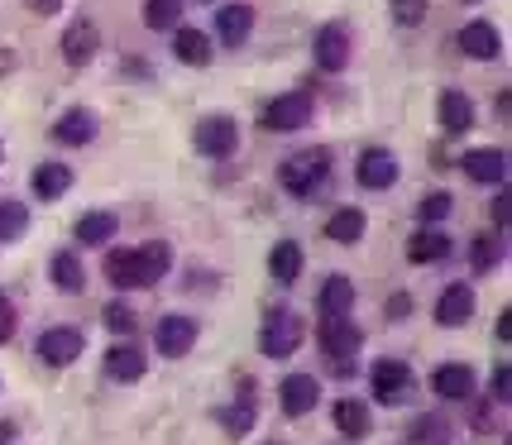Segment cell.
Listing matches in <instances>:
<instances>
[{
  "label": "cell",
  "instance_id": "1",
  "mask_svg": "<svg viewBox=\"0 0 512 445\" xmlns=\"http://www.w3.org/2000/svg\"><path fill=\"white\" fill-rule=\"evenodd\" d=\"M331 178V154L326 149H307V154H292L283 168H278V182L288 187L292 197H316Z\"/></svg>",
  "mask_w": 512,
  "mask_h": 445
},
{
  "label": "cell",
  "instance_id": "2",
  "mask_svg": "<svg viewBox=\"0 0 512 445\" xmlns=\"http://www.w3.org/2000/svg\"><path fill=\"white\" fill-rule=\"evenodd\" d=\"M312 120V91H283V96H273L259 115V125L268 134H288V130H302Z\"/></svg>",
  "mask_w": 512,
  "mask_h": 445
},
{
  "label": "cell",
  "instance_id": "3",
  "mask_svg": "<svg viewBox=\"0 0 512 445\" xmlns=\"http://www.w3.org/2000/svg\"><path fill=\"white\" fill-rule=\"evenodd\" d=\"M297 345H302V316L273 307L264 316V331H259V350L268 359H288V355H297Z\"/></svg>",
  "mask_w": 512,
  "mask_h": 445
},
{
  "label": "cell",
  "instance_id": "4",
  "mask_svg": "<svg viewBox=\"0 0 512 445\" xmlns=\"http://www.w3.org/2000/svg\"><path fill=\"white\" fill-rule=\"evenodd\" d=\"M197 149L206 158H230L240 149V125L230 115H206L197 125Z\"/></svg>",
  "mask_w": 512,
  "mask_h": 445
},
{
  "label": "cell",
  "instance_id": "5",
  "mask_svg": "<svg viewBox=\"0 0 512 445\" xmlns=\"http://www.w3.org/2000/svg\"><path fill=\"white\" fill-rule=\"evenodd\" d=\"M369 383H374V398L388 402V407H398V402L412 393V369H407L402 359H379V364L369 369Z\"/></svg>",
  "mask_w": 512,
  "mask_h": 445
},
{
  "label": "cell",
  "instance_id": "6",
  "mask_svg": "<svg viewBox=\"0 0 512 445\" xmlns=\"http://www.w3.org/2000/svg\"><path fill=\"white\" fill-rule=\"evenodd\" d=\"M359 345H364V331H359L350 316H321V350H326L331 359L345 364Z\"/></svg>",
  "mask_w": 512,
  "mask_h": 445
},
{
  "label": "cell",
  "instance_id": "7",
  "mask_svg": "<svg viewBox=\"0 0 512 445\" xmlns=\"http://www.w3.org/2000/svg\"><path fill=\"white\" fill-rule=\"evenodd\" d=\"M82 331H72V326H53V331L39 335V359H44L48 369H67L72 359H82Z\"/></svg>",
  "mask_w": 512,
  "mask_h": 445
},
{
  "label": "cell",
  "instance_id": "8",
  "mask_svg": "<svg viewBox=\"0 0 512 445\" xmlns=\"http://www.w3.org/2000/svg\"><path fill=\"white\" fill-rule=\"evenodd\" d=\"M154 345H158V355L182 359L197 345V321H192V316H163L154 326Z\"/></svg>",
  "mask_w": 512,
  "mask_h": 445
},
{
  "label": "cell",
  "instance_id": "9",
  "mask_svg": "<svg viewBox=\"0 0 512 445\" xmlns=\"http://www.w3.org/2000/svg\"><path fill=\"white\" fill-rule=\"evenodd\" d=\"M168 268H173V249L163 245V240L139 245V249H134V288H154Z\"/></svg>",
  "mask_w": 512,
  "mask_h": 445
},
{
  "label": "cell",
  "instance_id": "10",
  "mask_svg": "<svg viewBox=\"0 0 512 445\" xmlns=\"http://www.w3.org/2000/svg\"><path fill=\"white\" fill-rule=\"evenodd\" d=\"M355 173H359V187L383 192V187H393V182H398V158L388 154V149H364Z\"/></svg>",
  "mask_w": 512,
  "mask_h": 445
},
{
  "label": "cell",
  "instance_id": "11",
  "mask_svg": "<svg viewBox=\"0 0 512 445\" xmlns=\"http://www.w3.org/2000/svg\"><path fill=\"white\" fill-rule=\"evenodd\" d=\"M312 53L326 72H340V67L350 63V29H345V24H326V29L316 34Z\"/></svg>",
  "mask_w": 512,
  "mask_h": 445
},
{
  "label": "cell",
  "instance_id": "12",
  "mask_svg": "<svg viewBox=\"0 0 512 445\" xmlns=\"http://www.w3.org/2000/svg\"><path fill=\"white\" fill-rule=\"evenodd\" d=\"M96 44H101V34H96V24L91 20H72L63 34V58L72 67H87L96 58Z\"/></svg>",
  "mask_w": 512,
  "mask_h": 445
},
{
  "label": "cell",
  "instance_id": "13",
  "mask_svg": "<svg viewBox=\"0 0 512 445\" xmlns=\"http://www.w3.org/2000/svg\"><path fill=\"white\" fill-rule=\"evenodd\" d=\"M278 402H283V412H288V417H307L316 402H321V383H316L312 374H292V379L283 383Z\"/></svg>",
  "mask_w": 512,
  "mask_h": 445
},
{
  "label": "cell",
  "instance_id": "14",
  "mask_svg": "<svg viewBox=\"0 0 512 445\" xmlns=\"http://www.w3.org/2000/svg\"><path fill=\"white\" fill-rule=\"evenodd\" d=\"M460 48H465V58H479V63H493L498 53H503V39H498V29L484 20H474L460 29Z\"/></svg>",
  "mask_w": 512,
  "mask_h": 445
},
{
  "label": "cell",
  "instance_id": "15",
  "mask_svg": "<svg viewBox=\"0 0 512 445\" xmlns=\"http://www.w3.org/2000/svg\"><path fill=\"white\" fill-rule=\"evenodd\" d=\"M469 316H474V292L469 283H450L441 292V302H436V326H465Z\"/></svg>",
  "mask_w": 512,
  "mask_h": 445
},
{
  "label": "cell",
  "instance_id": "16",
  "mask_svg": "<svg viewBox=\"0 0 512 445\" xmlns=\"http://www.w3.org/2000/svg\"><path fill=\"white\" fill-rule=\"evenodd\" d=\"M431 388H436V398L460 402V398H469V393H474V369H469V364H436Z\"/></svg>",
  "mask_w": 512,
  "mask_h": 445
},
{
  "label": "cell",
  "instance_id": "17",
  "mask_svg": "<svg viewBox=\"0 0 512 445\" xmlns=\"http://www.w3.org/2000/svg\"><path fill=\"white\" fill-rule=\"evenodd\" d=\"M460 168H465L474 182H503L508 178V154L503 149H469L460 158Z\"/></svg>",
  "mask_w": 512,
  "mask_h": 445
},
{
  "label": "cell",
  "instance_id": "18",
  "mask_svg": "<svg viewBox=\"0 0 512 445\" xmlns=\"http://www.w3.org/2000/svg\"><path fill=\"white\" fill-rule=\"evenodd\" d=\"M144 369H149V355L139 345H115L111 355H106V379H115V383L144 379Z\"/></svg>",
  "mask_w": 512,
  "mask_h": 445
},
{
  "label": "cell",
  "instance_id": "19",
  "mask_svg": "<svg viewBox=\"0 0 512 445\" xmlns=\"http://www.w3.org/2000/svg\"><path fill=\"white\" fill-rule=\"evenodd\" d=\"M316 302H321V316H350V307H355V283H350L345 273H335V278L321 283Z\"/></svg>",
  "mask_w": 512,
  "mask_h": 445
},
{
  "label": "cell",
  "instance_id": "20",
  "mask_svg": "<svg viewBox=\"0 0 512 445\" xmlns=\"http://www.w3.org/2000/svg\"><path fill=\"white\" fill-rule=\"evenodd\" d=\"M436 115H441V130H450V134H465L474 125V106H469L465 91H441Z\"/></svg>",
  "mask_w": 512,
  "mask_h": 445
},
{
  "label": "cell",
  "instance_id": "21",
  "mask_svg": "<svg viewBox=\"0 0 512 445\" xmlns=\"http://www.w3.org/2000/svg\"><path fill=\"white\" fill-rule=\"evenodd\" d=\"M53 139L58 144H91L96 139V115L91 111H67V115H58V125H53Z\"/></svg>",
  "mask_w": 512,
  "mask_h": 445
},
{
  "label": "cell",
  "instance_id": "22",
  "mask_svg": "<svg viewBox=\"0 0 512 445\" xmlns=\"http://www.w3.org/2000/svg\"><path fill=\"white\" fill-rule=\"evenodd\" d=\"M335 426H340V436L359 441V436H369L374 417H369V407H364L359 398H340V402H335Z\"/></svg>",
  "mask_w": 512,
  "mask_h": 445
},
{
  "label": "cell",
  "instance_id": "23",
  "mask_svg": "<svg viewBox=\"0 0 512 445\" xmlns=\"http://www.w3.org/2000/svg\"><path fill=\"white\" fill-rule=\"evenodd\" d=\"M446 254H450L446 230H417V235L407 240V259H412V264H436V259H446Z\"/></svg>",
  "mask_w": 512,
  "mask_h": 445
},
{
  "label": "cell",
  "instance_id": "24",
  "mask_svg": "<svg viewBox=\"0 0 512 445\" xmlns=\"http://www.w3.org/2000/svg\"><path fill=\"white\" fill-rule=\"evenodd\" d=\"M216 29H221L225 44H245L249 29H254V10H249V5H221V15H216Z\"/></svg>",
  "mask_w": 512,
  "mask_h": 445
},
{
  "label": "cell",
  "instance_id": "25",
  "mask_svg": "<svg viewBox=\"0 0 512 445\" xmlns=\"http://www.w3.org/2000/svg\"><path fill=\"white\" fill-rule=\"evenodd\" d=\"M268 273H273L278 283L302 278V245H297V240H278V245H273V254H268Z\"/></svg>",
  "mask_w": 512,
  "mask_h": 445
},
{
  "label": "cell",
  "instance_id": "26",
  "mask_svg": "<svg viewBox=\"0 0 512 445\" xmlns=\"http://www.w3.org/2000/svg\"><path fill=\"white\" fill-rule=\"evenodd\" d=\"M173 53H178L187 67H206L211 63V39L201 29H178L173 34Z\"/></svg>",
  "mask_w": 512,
  "mask_h": 445
},
{
  "label": "cell",
  "instance_id": "27",
  "mask_svg": "<svg viewBox=\"0 0 512 445\" xmlns=\"http://www.w3.org/2000/svg\"><path fill=\"white\" fill-rule=\"evenodd\" d=\"M326 235H331L335 245H355L359 235H364V211L359 206H340L331 221H326Z\"/></svg>",
  "mask_w": 512,
  "mask_h": 445
},
{
  "label": "cell",
  "instance_id": "28",
  "mask_svg": "<svg viewBox=\"0 0 512 445\" xmlns=\"http://www.w3.org/2000/svg\"><path fill=\"white\" fill-rule=\"evenodd\" d=\"M48 278H53V288H63V292H82V288H87V273H82V264H77V254H53Z\"/></svg>",
  "mask_w": 512,
  "mask_h": 445
},
{
  "label": "cell",
  "instance_id": "29",
  "mask_svg": "<svg viewBox=\"0 0 512 445\" xmlns=\"http://www.w3.org/2000/svg\"><path fill=\"white\" fill-rule=\"evenodd\" d=\"M67 187H72V168H67V163H44V168L34 173V192L44 201H58Z\"/></svg>",
  "mask_w": 512,
  "mask_h": 445
},
{
  "label": "cell",
  "instance_id": "30",
  "mask_svg": "<svg viewBox=\"0 0 512 445\" xmlns=\"http://www.w3.org/2000/svg\"><path fill=\"white\" fill-rule=\"evenodd\" d=\"M221 422H225V431H230V436H245L249 426H254V379L240 388V402L221 412Z\"/></svg>",
  "mask_w": 512,
  "mask_h": 445
},
{
  "label": "cell",
  "instance_id": "31",
  "mask_svg": "<svg viewBox=\"0 0 512 445\" xmlns=\"http://www.w3.org/2000/svg\"><path fill=\"white\" fill-rule=\"evenodd\" d=\"M111 235H115L111 211H87V216L77 221V245H106Z\"/></svg>",
  "mask_w": 512,
  "mask_h": 445
},
{
  "label": "cell",
  "instance_id": "32",
  "mask_svg": "<svg viewBox=\"0 0 512 445\" xmlns=\"http://www.w3.org/2000/svg\"><path fill=\"white\" fill-rule=\"evenodd\" d=\"M182 0H144V24L149 29H178Z\"/></svg>",
  "mask_w": 512,
  "mask_h": 445
},
{
  "label": "cell",
  "instance_id": "33",
  "mask_svg": "<svg viewBox=\"0 0 512 445\" xmlns=\"http://www.w3.org/2000/svg\"><path fill=\"white\" fill-rule=\"evenodd\" d=\"M498 259H503V235H479V240L469 245V264L479 268V273L498 268Z\"/></svg>",
  "mask_w": 512,
  "mask_h": 445
},
{
  "label": "cell",
  "instance_id": "34",
  "mask_svg": "<svg viewBox=\"0 0 512 445\" xmlns=\"http://www.w3.org/2000/svg\"><path fill=\"white\" fill-rule=\"evenodd\" d=\"M29 230V211L20 201H0V240H20Z\"/></svg>",
  "mask_w": 512,
  "mask_h": 445
},
{
  "label": "cell",
  "instance_id": "35",
  "mask_svg": "<svg viewBox=\"0 0 512 445\" xmlns=\"http://www.w3.org/2000/svg\"><path fill=\"white\" fill-rule=\"evenodd\" d=\"M106 278L115 288H134V249H115L106 259Z\"/></svg>",
  "mask_w": 512,
  "mask_h": 445
},
{
  "label": "cell",
  "instance_id": "36",
  "mask_svg": "<svg viewBox=\"0 0 512 445\" xmlns=\"http://www.w3.org/2000/svg\"><path fill=\"white\" fill-rule=\"evenodd\" d=\"M134 321H139V316H134L130 302H111V307H106V326H111L115 335H134Z\"/></svg>",
  "mask_w": 512,
  "mask_h": 445
},
{
  "label": "cell",
  "instance_id": "37",
  "mask_svg": "<svg viewBox=\"0 0 512 445\" xmlns=\"http://www.w3.org/2000/svg\"><path fill=\"white\" fill-rule=\"evenodd\" d=\"M450 206H455V201H450V192H436V197L422 201V211H417V216H422L426 225H436V221H446V216H450Z\"/></svg>",
  "mask_w": 512,
  "mask_h": 445
},
{
  "label": "cell",
  "instance_id": "38",
  "mask_svg": "<svg viewBox=\"0 0 512 445\" xmlns=\"http://www.w3.org/2000/svg\"><path fill=\"white\" fill-rule=\"evenodd\" d=\"M393 15H398V24H422L426 0H393Z\"/></svg>",
  "mask_w": 512,
  "mask_h": 445
},
{
  "label": "cell",
  "instance_id": "39",
  "mask_svg": "<svg viewBox=\"0 0 512 445\" xmlns=\"http://www.w3.org/2000/svg\"><path fill=\"white\" fill-rule=\"evenodd\" d=\"M10 335H15V307H10V302H5V292H0V345H5Z\"/></svg>",
  "mask_w": 512,
  "mask_h": 445
},
{
  "label": "cell",
  "instance_id": "40",
  "mask_svg": "<svg viewBox=\"0 0 512 445\" xmlns=\"http://www.w3.org/2000/svg\"><path fill=\"white\" fill-rule=\"evenodd\" d=\"M407 312H412V297H407V292H398V297H388V316H393V321H402Z\"/></svg>",
  "mask_w": 512,
  "mask_h": 445
},
{
  "label": "cell",
  "instance_id": "41",
  "mask_svg": "<svg viewBox=\"0 0 512 445\" xmlns=\"http://www.w3.org/2000/svg\"><path fill=\"white\" fill-rule=\"evenodd\" d=\"M493 225H498V230H508V197L493 201Z\"/></svg>",
  "mask_w": 512,
  "mask_h": 445
},
{
  "label": "cell",
  "instance_id": "42",
  "mask_svg": "<svg viewBox=\"0 0 512 445\" xmlns=\"http://www.w3.org/2000/svg\"><path fill=\"white\" fill-rule=\"evenodd\" d=\"M24 5H29V10H34V15H53V10H58V5H63V0H24Z\"/></svg>",
  "mask_w": 512,
  "mask_h": 445
},
{
  "label": "cell",
  "instance_id": "43",
  "mask_svg": "<svg viewBox=\"0 0 512 445\" xmlns=\"http://www.w3.org/2000/svg\"><path fill=\"white\" fill-rule=\"evenodd\" d=\"M493 393L508 398V369H493Z\"/></svg>",
  "mask_w": 512,
  "mask_h": 445
},
{
  "label": "cell",
  "instance_id": "44",
  "mask_svg": "<svg viewBox=\"0 0 512 445\" xmlns=\"http://www.w3.org/2000/svg\"><path fill=\"white\" fill-rule=\"evenodd\" d=\"M15 431H20L15 422H0V445H10V441H15Z\"/></svg>",
  "mask_w": 512,
  "mask_h": 445
},
{
  "label": "cell",
  "instance_id": "45",
  "mask_svg": "<svg viewBox=\"0 0 512 445\" xmlns=\"http://www.w3.org/2000/svg\"><path fill=\"white\" fill-rule=\"evenodd\" d=\"M512 335V312H503V321H498V340H508Z\"/></svg>",
  "mask_w": 512,
  "mask_h": 445
},
{
  "label": "cell",
  "instance_id": "46",
  "mask_svg": "<svg viewBox=\"0 0 512 445\" xmlns=\"http://www.w3.org/2000/svg\"><path fill=\"white\" fill-rule=\"evenodd\" d=\"M5 67H15V58H10V53H0V72H5Z\"/></svg>",
  "mask_w": 512,
  "mask_h": 445
},
{
  "label": "cell",
  "instance_id": "47",
  "mask_svg": "<svg viewBox=\"0 0 512 445\" xmlns=\"http://www.w3.org/2000/svg\"><path fill=\"white\" fill-rule=\"evenodd\" d=\"M206 5H211V0H206Z\"/></svg>",
  "mask_w": 512,
  "mask_h": 445
}]
</instances>
